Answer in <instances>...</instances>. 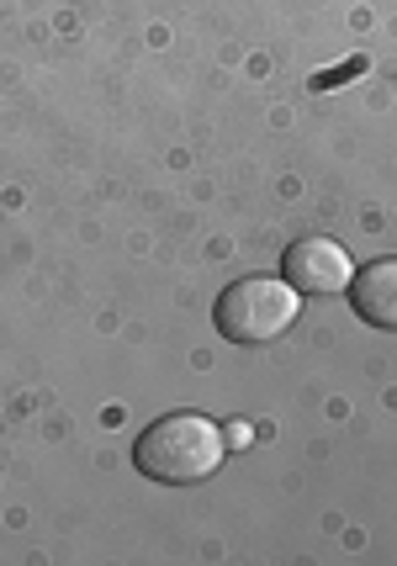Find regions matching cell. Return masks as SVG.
I'll return each mask as SVG.
<instances>
[{
	"instance_id": "obj_1",
	"label": "cell",
	"mask_w": 397,
	"mask_h": 566,
	"mask_svg": "<svg viewBox=\"0 0 397 566\" xmlns=\"http://www.w3.org/2000/svg\"><path fill=\"white\" fill-rule=\"evenodd\" d=\"M223 429L201 413H165L159 423H149L138 444H133V467L144 471L149 482H165V488H191V482H207L212 471L223 467Z\"/></svg>"
},
{
	"instance_id": "obj_2",
	"label": "cell",
	"mask_w": 397,
	"mask_h": 566,
	"mask_svg": "<svg viewBox=\"0 0 397 566\" xmlns=\"http://www.w3.org/2000/svg\"><path fill=\"white\" fill-rule=\"evenodd\" d=\"M302 313V296L286 286V281H275V275H244V281H233L223 296H218V334H223L228 345H271L281 339Z\"/></svg>"
},
{
	"instance_id": "obj_3",
	"label": "cell",
	"mask_w": 397,
	"mask_h": 566,
	"mask_svg": "<svg viewBox=\"0 0 397 566\" xmlns=\"http://www.w3.org/2000/svg\"><path fill=\"white\" fill-rule=\"evenodd\" d=\"M281 271H286L281 281L297 296H345L355 265H349V254L334 239H297L286 249Z\"/></svg>"
},
{
	"instance_id": "obj_4",
	"label": "cell",
	"mask_w": 397,
	"mask_h": 566,
	"mask_svg": "<svg viewBox=\"0 0 397 566\" xmlns=\"http://www.w3.org/2000/svg\"><path fill=\"white\" fill-rule=\"evenodd\" d=\"M349 307L361 323L397 334V260H372L366 271L349 275Z\"/></svg>"
}]
</instances>
